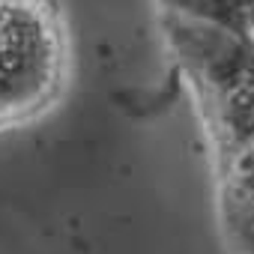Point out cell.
I'll use <instances>...</instances> for the list:
<instances>
[{
  "label": "cell",
  "instance_id": "277c9868",
  "mask_svg": "<svg viewBox=\"0 0 254 254\" xmlns=\"http://www.w3.org/2000/svg\"><path fill=\"white\" fill-rule=\"evenodd\" d=\"M156 15L254 36V0H153Z\"/></svg>",
  "mask_w": 254,
  "mask_h": 254
},
{
  "label": "cell",
  "instance_id": "7a4b0ae2",
  "mask_svg": "<svg viewBox=\"0 0 254 254\" xmlns=\"http://www.w3.org/2000/svg\"><path fill=\"white\" fill-rule=\"evenodd\" d=\"M75 69L63 0H0V135L57 108Z\"/></svg>",
  "mask_w": 254,
  "mask_h": 254
},
{
  "label": "cell",
  "instance_id": "6da1fadb",
  "mask_svg": "<svg viewBox=\"0 0 254 254\" xmlns=\"http://www.w3.org/2000/svg\"><path fill=\"white\" fill-rule=\"evenodd\" d=\"M162 42L183 75L212 159L254 144V36L156 15Z\"/></svg>",
  "mask_w": 254,
  "mask_h": 254
},
{
  "label": "cell",
  "instance_id": "3957f363",
  "mask_svg": "<svg viewBox=\"0 0 254 254\" xmlns=\"http://www.w3.org/2000/svg\"><path fill=\"white\" fill-rule=\"evenodd\" d=\"M215 218L230 254H254V144L212 159Z\"/></svg>",
  "mask_w": 254,
  "mask_h": 254
}]
</instances>
